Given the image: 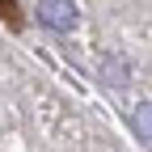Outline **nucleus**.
I'll return each instance as SVG.
<instances>
[{"label": "nucleus", "mask_w": 152, "mask_h": 152, "mask_svg": "<svg viewBox=\"0 0 152 152\" xmlns=\"http://www.w3.org/2000/svg\"><path fill=\"white\" fill-rule=\"evenodd\" d=\"M38 21H42L47 30L68 34V30H76L80 13H76V4H72V0H38Z\"/></svg>", "instance_id": "obj_1"}, {"label": "nucleus", "mask_w": 152, "mask_h": 152, "mask_svg": "<svg viewBox=\"0 0 152 152\" xmlns=\"http://www.w3.org/2000/svg\"><path fill=\"white\" fill-rule=\"evenodd\" d=\"M131 127H135L140 140H152V102H140L131 110Z\"/></svg>", "instance_id": "obj_2"}, {"label": "nucleus", "mask_w": 152, "mask_h": 152, "mask_svg": "<svg viewBox=\"0 0 152 152\" xmlns=\"http://www.w3.org/2000/svg\"><path fill=\"white\" fill-rule=\"evenodd\" d=\"M102 72H110V76H114L110 85H123V80H127V68H123L118 59H110V64H102Z\"/></svg>", "instance_id": "obj_3"}]
</instances>
